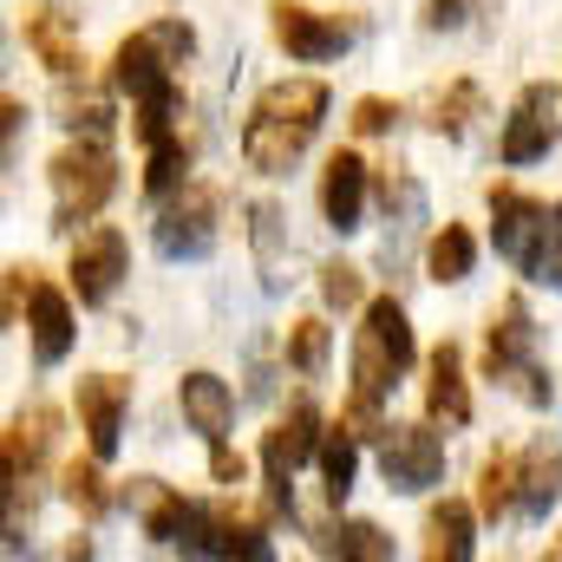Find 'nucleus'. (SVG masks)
I'll return each mask as SVG.
<instances>
[{
    "instance_id": "3",
    "label": "nucleus",
    "mask_w": 562,
    "mask_h": 562,
    "mask_svg": "<svg viewBox=\"0 0 562 562\" xmlns=\"http://www.w3.org/2000/svg\"><path fill=\"white\" fill-rule=\"evenodd\" d=\"M46 183H53V229H59V236H79V223H92V216L112 203V190H119V157H112L105 138H79L46 164Z\"/></svg>"
},
{
    "instance_id": "1",
    "label": "nucleus",
    "mask_w": 562,
    "mask_h": 562,
    "mask_svg": "<svg viewBox=\"0 0 562 562\" xmlns=\"http://www.w3.org/2000/svg\"><path fill=\"white\" fill-rule=\"evenodd\" d=\"M321 119H327V86L321 79L262 86V99L249 105V125H243V164L262 170V177H288L301 164V150L314 144Z\"/></svg>"
},
{
    "instance_id": "4",
    "label": "nucleus",
    "mask_w": 562,
    "mask_h": 562,
    "mask_svg": "<svg viewBox=\"0 0 562 562\" xmlns=\"http://www.w3.org/2000/svg\"><path fill=\"white\" fill-rule=\"evenodd\" d=\"M484 373L497 386H510L524 406H550V373L537 360V321L524 294H504L491 307V334H484Z\"/></svg>"
},
{
    "instance_id": "5",
    "label": "nucleus",
    "mask_w": 562,
    "mask_h": 562,
    "mask_svg": "<svg viewBox=\"0 0 562 562\" xmlns=\"http://www.w3.org/2000/svg\"><path fill=\"white\" fill-rule=\"evenodd\" d=\"M190 53H196V33H190L183 20H150L132 40H119V53H112V92L144 99V92L170 86Z\"/></svg>"
},
{
    "instance_id": "25",
    "label": "nucleus",
    "mask_w": 562,
    "mask_h": 562,
    "mask_svg": "<svg viewBox=\"0 0 562 562\" xmlns=\"http://www.w3.org/2000/svg\"><path fill=\"white\" fill-rule=\"evenodd\" d=\"M471 269H477V236H471L464 223L431 229V243H425V276L438 281V288H458Z\"/></svg>"
},
{
    "instance_id": "29",
    "label": "nucleus",
    "mask_w": 562,
    "mask_h": 562,
    "mask_svg": "<svg viewBox=\"0 0 562 562\" xmlns=\"http://www.w3.org/2000/svg\"><path fill=\"white\" fill-rule=\"evenodd\" d=\"M177 119H183V86L170 79V86H157V92H144V99H132V132H138L144 144L170 138L177 132Z\"/></svg>"
},
{
    "instance_id": "35",
    "label": "nucleus",
    "mask_w": 562,
    "mask_h": 562,
    "mask_svg": "<svg viewBox=\"0 0 562 562\" xmlns=\"http://www.w3.org/2000/svg\"><path fill=\"white\" fill-rule=\"evenodd\" d=\"M393 119H400V105H393V99H360L347 125H353L360 138H380V132H393Z\"/></svg>"
},
{
    "instance_id": "27",
    "label": "nucleus",
    "mask_w": 562,
    "mask_h": 562,
    "mask_svg": "<svg viewBox=\"0 0 562 562\" xmlns=\"http://www.w3.org/2000/svg\"><path fill=\"white\" fill-rule=\"evenodd\" d=\"M144 150H150V157H144V196H150V203H164L170 190L190 183V177H183V170H190V144L177 138V132L157 138V144H144Z\"/></svg>"
},
{
    "instance_id": "31",
    "label": "nucleus",
    "mask_w": 562,
    "mask_h": 562,
    "mask_svg": "<svg viewBox=\"0 0 562 562\" xmlns=\"http://www.w3.org/2000/svg\"><path fill=\"white\" fill-rule=\"evenodd\" d=\"M471 112H477V86H471V79H458V86L438 99V112H431V132H438V138H464Z\"/></svg>"
},
{
    "instance_id": "8",
    "label": "nucleus",
    "mask_w": 562,
    "mask_h": 562,
    "mask_svg": "<svg viewBox=\"0 0 562 562\" xmlns=\"http://www.w3.org/2000/svg\"><path fill=\"white\" fill-rule=\"evenodd\" d=\"M491 243L510 269L537 281V262H543V243H550V203H537L530 190L517 183H491Z\"/></svg>"
},
{
    "instance_id": "15",
    "label": "nucleus",
    "mask_w": 562,
    "mask_h": 562,
    "mask_svg": "<svg viewBox=\"0 0 562 562\" xmlns=\"http://www.w3.org/2000/svg\"><path fill=\"white\" fill-rule=\"evenodd\" d=\"M321 216L340 236L360 229V216H367V157L360 150H334L327 157V170H321Z\"/></svg>"
},
{
    "instance_id": "7",
    "label": "nucleus",
    "mask_w": 562,
    "mask_h": 562,
    "mask_svg": "<svg viewBox=\"0 0 562 562\" xmlns=\"http://www.w3.org/2000/svg\"><path fill=\"white\" fill-rule=\"evenodd\" d=\"M216 236H223V196L210 183H183V190L164 196V210H157V249L170 262H203L216 249Z\"/></svg>"
},
{
    "instance_id": "40",
    "label": "nucleus",
    "mask_w": 562,
    "mask_h": 562,
    "mask_svg": "<svg viewBox=\"0 0 562 562\" xmlns=\"http://www.w3.org/2000/svg\"><path fill=\"white\" fill-rule=\"evenodd\" d=\"M464 20V0H425V26H458Z\"/></svg>"
},
{
    "instance_id": "28",
    "label": "nucleus",
    "mask_w": 562,
    "mask_h": 562,
    "mask_svg": "<svg viewBox=\"0 0 562 562\" xmlns=\"http://www.w3.org/2000/svg\"><path fill=\"white\" fill-rule=\"evenodd\" d=\"M327 347H334L327 321H321V314H301V321L288 327V340H281V360H288L301 380H321V367H327Z\"/></svg>"
},
{
    "instance_id": "20",
    "label": "nucleus",
    "mask_w": 562,
    "mask_h": 562,
    "mask_svg": "<svg viewBox=\"0 0 562 562\" xmlns=\"http://www.w3.org/2000/svg\"><path fill=\"white\" fill-rule=\"evenodd\" d=\"M20 33H26V53H33L53 79H72V72H79V26H72L66 13L33 7V13L20 20Z\"/></svg>"
},
{
    "instance_id": "26",
    "label": "nucleus",
    "mask_w": 562,
    "mask_h": 562,
    "mask_svg": "<svg viewBox=\"0 0 562 562\" xmlns=\"http://www.w3.org/2000/svg\"><path fill=\"white\" fill-rule=\"evenodd\" d=\"M477 510H484V524L517 517V451L497 445V451L477 464Z\"/></svg>"
},
{
    "instance_id": "36",
    "label": "nucleus",
    "mask_w": 562,
    "mask_h": 562,
    "mask_svg": "<svg viewBox=\"0 0 562 562\" xmlns=\"http://www.w3.org/2000/svg\"><path fill=\"white\" fill-rule=\"evenodd\" d=\"M26 301H33V269H7V307H0V321L7 327H20V314H26Z\"/></svg>"
},
{
    "instance_id": "14",
    "label": "nucleus",
    "mask_w": 562,
    "mask_h": 562,
    "mask_svg": "<svg viewBox=\"0 0 562 562\" xmlns=\"http://www.w3.org/2000/svg\"><path fill=\"white\" fill-rule=\"evenodd\" d=\"M550 144H557V92H550L543 79H530V86L517 92L510 119H504V144H497V157H504L510 170H524V164L550 157Z\"/></svg>"
},
{
    "instance_id": "17",
    "label": "nucleus",
    "mask_w": 562,
    "mask_h": 562,
    "mask_svg": "<svg viewBox=\"0 0 562 562\" xmlns=\"http://www.w3.org/2000/svg\"><path fill=\"white\" fill-rule=\"evenodd\" d=\"M26 334H33V353H40V367H59L66 353H72V301L53 288V281L33 276V301H26Z\"/></svg>"
},
{
    "instance_id": "34",
    "label": "nucleus",
    "mask_w": 562,
    "mask_h": 562,
    "mask_svg": "<svg viewBox=\"0 0 562 562\" xmlns=\"http://www.w3.org/2000/svg\"><path fill=\"white\" fill-rule=\"evenodd\" d=\"M66 125L86 132V138H105V132H112V105H105V99H72V105H66Z\"/></svg>"
},
{
    "instance_id": "22",
    "label": "nucleus",
    "mask_w": 562,
    "mask_h": 562,
    "mask_svg": "<svg viewBox=\"0 0 562 562\" xmlns=\"http://www.w3.org/2000/svg\"><path fill=\"white\" fill-rule=\"evenodd\" d=\"M53 438H59V413H53V406L13 413V425H7V484H26L33 464L53 451Z\"/></svg>"
},
{
    "instance_id": "24",
    "label": "nucleus",
    "mask_w": 562,
    "mask_h": 562,
    "mask_svg": "<svg viewBox=\"0 0 562 562\" xmlns=\"http://www.w3.org/2000/svg\"><path fill=\"white\" fill-rule=\"evenodd\" d=\"M314 550H321V557H347V562H386L393 557V537H386L380 524L340 517V524H314Z\"/></svg>"
},
{
    "instance_id": "9",
    "label": "nucleus",
    "mask_w": 562,
    "mask_h": 562,
    "mask_svg": "<svg viewBox=\"0 0 562 562\" xmlns=\"http://www.w3.org/2000/svg\"><path fill=\"white\" fill-rule=\"evenodd\" d=\"M170 550H190V557H249L269 562V530L256 517H243L236 504H190L183 517V537Z\"/></svg>"
},
{
    "instance_id": "32",
    "label": "nucleus",
    "mask_w": 562,
    "mask_h": 562,
    "mask_svg": "<svg viewBox=\"0 0 562 562\" xmlns=\"http://www.w3.org/2000/svg\"><path fill=\"white\" fill-rule=\"evenodd\" d=\"M249 236H256V256H262V281H269V288H281V262H276L281 210H276V203H256V210H249Z\"/></svg>"
},
{
    "instance_id": "19",
    "label": "nucleus",
    "mask_w": 562,
    "mask_h": 562,
    "mask_svg": "<svg viewBox=\"0 0 562 562\" xmlns=\"http://www.w3.org/2000/svg\"><path fill=\"white\" fill-rule=\"evenodd\" d=\"M177 406H183V425L203 431L210 445L229 438V425H236V393H229V380H216V373H183V380H177Z\"/></svg>"
},
{
    "instance_id": "13",
    "label": "nucleus",
    "mask_w": 562,
    "mask_h": 562,
    "mask_svg": "<svg viewBox=\"0 0 562 562\" xmlns=\"http://www.w3.org/2000/svg\"><path fill=\"white\" fill-rule=\"evenodd\" d=\"M269 33H276V46L288 59H301V66H321V59H340L347 53V26L340 20H327V13H314V7H301V0H276L269 7Z\"/></svg>"
},
{
    "instance_id": "2",
    "label": "nucleus",
    "mask_w": 562,
    "mask_h": 562,
    "mask_svg": "<svg viewBox=\"0 0 562 562\" xmlns=\"http://www.w3.org/2000/svg\"><path fill=\"white\" fill-rule=\"evenodd\" d=\"M413 360H419V340H413L400 294H373L353 327V400L386 406V393L413 373Z\"/></svg>"
},
{
    "instance_id": "38",
    "label": "nucleus",
    "mask_w": 562,
    "mask_h": 562,
    "mask_svg": "<svg viewBox=\"0 0 562 562\" xmlns=\"http://www.w3.org/2000/svg\"><path fill=\"white\" fill-rule=\"evenodd\" d=\"M210 477H216V484H243V458L229 451V438L210 445Z\"/></svg>"
},
{
    "instance_id": "10",
    "label": "nucleus",
    "mask_w": 562,
    "mask_h": 562,
    "mask_svg": "<svg viewBox=\"0 0 562 562\" xmlns=\"http://www.w3.org/2000/svg\"><path fill=\"white\" fill-rule=\"evenodd\" d=\"M132 269V249H125V236L112 229V223H92V229H79L72 236V294H79V307H105L112 294H119V281Z\"/></svg>"
},
{
    "instance_id": "6",
    "label": "nucleus",
    "mask_w": 562,
    "mask_h": 562,
    "mask_svg": "<svg viewBox=\"0 0 562 562\" xmlns=\"http://www.w3.org/2000/svg\"><path fill=\"white\" fill-rule=\"evenodd\" d=\"M321 413L314 400H294L269 431H262V497H269V517H294V471L321 451Z\"/></svg>"
},
{
    "instance_id": "23",
    "label": "nucleus",
    "mask_w": 562,
    "mask_h": 562,
    "mask_svg": "<svg viewBox=\"0 0 562 562\" xmlns=\"http://www.w3.org/2000/svg\"><path fill=\"white\" fill-rule=\"evenodd\" d=\"M314 464H321V491H327V504H347V491H353V477H360V431H353L347 419L327 425Z\"/></svg>"
},
{
    "instance_id": "18",
    "label": "nucleus",
    "mask_w": 562,
    "mask_h": 562,
    "mask_svg": "<svg viewBox=\"0 0 562 562\" xmlns=\"http://www.w3.org/2000/svg\"><path fill=\"white\" fill-rule=\"evenodd\" d=\"M557 497H562V451L550 438H537V445L517 451V517L543 524Z\"/></svg>"
},
{
    "instance_id": "30",
    "label": "nucleus",
    "mask_w": 562,
    "mask_h": 562,
    "mask_svg": "<svg viewBox=\"0 0 562 562\" xmlns=\"http://www.w3.org/2000/svg\"><path fill=\"white\" fill-rule=\"evenodd\" d=\"M99 464H105V458H72V464L59 471V491H66V504H72L79 517H105V510H112V491H105Z\"/></svg>"
},
{
    "instance_id": "12",
    "label": "nucleus",
    "mask_w": 562,
    "mask_h": 562,
    "mask_svg": "<svg viewBox=\"0 0 562 562\" xmlns=\"http://www.w3.org/2000/svg\"><path fill=\"white\" fill-rule=\"evenodd\" d=\"M72 413L86 431V451L92 458H119V438H125V413H132V380L119 373H92L72 386Z\"/></svg>"
},
{
    "instance_id": "33",
    "label": "nucleus",
    "mask_w": 562,
    "mask_h": 562,
    "mask_svg": "<svg viewBox=\"0 0 562 562\" xmlns=\"http://www.w3.org/2000/svg\"><path fill=\"white\" fill-rule=\"evenodd\" d=\"M321 301L340 307V314H347V307H367V281H360V269H353V262H327V269H321Z\"/></svg>"
},
{
    "instance_id": "16",
    "label": "nucleus",
    "mask_w": 562,
    "mask_h": 562,
    "mask_svg": "<svg viewBox=\"0 0 562 562\" xmlns=\"http://www.w3.org/2000/svg\"><path fill=\"white\" fill-rule=\"evenodd\" d=\"M425 419L431 425H471V386H464L458 340H438L431 360H425Z\"/></svg>"
},
{
    "instance_id": "11",
    "label": "nucleus",
    "mask_w": 562,
    "mask_h": 562,
    "mask_svg": "<svg viewBox=\"0 0 562 562\" xmlns=\"http://www.w3.org/2000/svg\"><path fill=\"white\" fill-rule=\"evenodd\" d=\"M380 471H386V484L406 491V497L431 491V484L445 477V438L431 431V419L386 425V438H380Z\"/></svg>"
},
{
    "instance_id": "39",
    "label": "nucleus",
    "mask_w": 562,
    "mask_h": 562,
    "mask_svg": "<svg viewBox=\"0 0 562 562\" xmlns=\"http://www.w3.org/2000/svg\"><path fill=\"white\" fill-rule=\"evenodd\" d=\"M20 119H26V105H20V99H7V105H0V132H7V164H13V150H20Z\"/></svg>"
},
{
    "instance_id": "21",
    "label": "nucleus",
    "mask_w": 562,
    "mask_h": 562,
    "mask_svg": "<svg viewBox=\"0 0 562 562\" xmlns=\"http://www.w3.org/2000/svg\"><path fill=\"white\" fill-rule=\"evenodd\" d=\"M477 517L484 510H471L464 497H445V504H431L425 510V562H471L477 550Z\"/></svg>"
},
{
    "instance_id": "37",
    "label": "nucleus",
    "mask_w": 562,
    "mask_h": 562,
    "mask_svg": "<svg viewBox=\"0 0 562 562\" xmlns=\"http://www.w3.org/2000/svg\"><path fill=\"white\" fill-rule=\"evenodd\" d=\"M537 281L562 288V203L550 210V243H543V262H537Z\"/></svg>"
}]
</instances>
